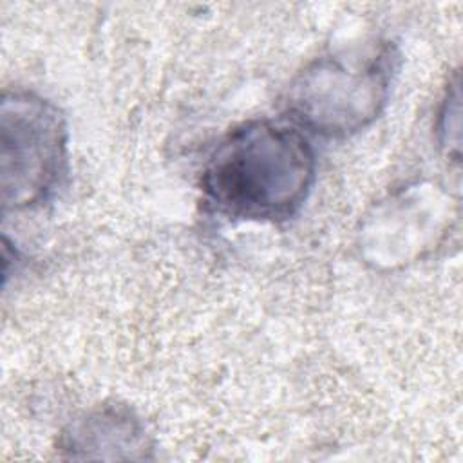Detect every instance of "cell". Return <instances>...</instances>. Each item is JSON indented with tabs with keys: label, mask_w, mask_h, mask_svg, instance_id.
<instances>
[{
	"label": "cell",
	"mask_w": 463,
	"mask_h": 463,
	"mask_svg": "<svg viewBox=\"0 0 463 463\" xmlns=\"http://www.w3.org/2000/svg\"><path fill=\"white\" fill-rule=\"evenodd\" d=\"M392 54L383 47L362 60L324 58L306 69L289 92L293 118L326 136H345L373 121L385 105Z\"/></svg>",
	"instance_id": "3957f363"
},
{
	"label": "cell",
	"mask_w": 463,
	"mask_h": 463,
	"mask_svg": "<svg viewBox=\"0 0 463 463\" xmlns=\"http://www.w3.org/2000/svg\"><path fill=\"white\" fill-rule=\"evenodd\" d=\"M313 181L315 154L306 136L286 123L253 119L212 150L201 188L228 219L282 221L302 206Z\"/></svg>",
	"instance_id": "6da1fadb"
},
{
	"label": "cell",
	"mask_w": 463,
	"mask_h": 463,
	"mask_svg": "<svg viewBox=\"0 0 463 463\" xmlns=\"http://www.w3.org/2000/svg\"><path fill=\"white\" fill-rule=\"evenodd\" d=\"M67 165V127L60 110L31 92L2 99V201L27 208L45 201Z\"/></svg>",
	"instance_id": "7a4b0ae2"
},
{
	"label": "cell",
	"mask_w": 463,
	"mask_h": 463,
	"mask_svg": "<svg viewBox=\"0 0 463 463\" xmlns=\"http://www.w3.org/2000/svg\"><path fill=\"white\" fill-rule=\"evenodd\" d=\"M137 421L121 409H101L71 425L67 449H128L141 439Z\"/></svg>",
	"instance_id": "277c9868"
}]
</instances>
